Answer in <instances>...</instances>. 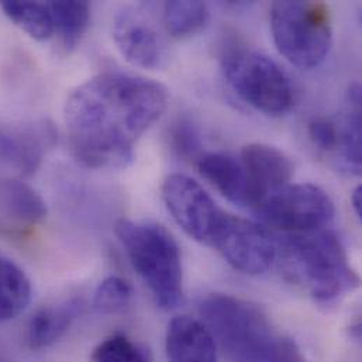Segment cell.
I'll use <instances>...</instances> for the list:
<instances>
[{
	"instance_id": "cell-16",
	"label": "cell",
	"mask_w": 362,
	"mask_h": 362,
	"mask_svg": "<svg viewBox=\"0 0 362 362\" xmlns=\"http://www.w3.org/2000/svg\"><path fill=\"white\" fill-rule=\"evenodd\" d=\"M31 298L33 288L27 274L11 259L0 257V323L18 317Z\"/></svg>"
},
{
	"instance_id": "cell-7",
	"label": "cell",
	"mask_w": 362,
	"mask_h": 362,
	"mask_svg": "<svg viewBox=\"0 0 362 362\" xmlns=\"http://www.w3.org/2000/svg\"><path fill=\"white\" fill-rule=\"evenodd\" d=\"M254 211L267 226L286 234L327 228L336 213L330 196L313 183H286L268 193Z\"/></svg>"
},
{
	"instance_id": "cell-26",
	"label": "cell",
	"mask_w": 362,
	"mask_h": 362,
	"mask_svg": "<svg viewBox=\"0 0 362 362\" xmlns=\"http://www.w3.org/2000/svg\"><path fill=\"white\" fill-rule=\"evenodd\" d=\"M351 202H353V209L357 214L358 218H361L362 216V185H358L354 190H353V196H351Z\"/></svg>"
},
{
	"instance_id": "cell-2",
	"label": "cell",
	"mask_w": 362,
	"mask_h": 362,
	"mask_svg": "<svg viewBox=\"0 0 362 362\" xmlns=\"http://www.w3.org/2000/svg\"><path fill=\"white\" fill-rule=\"evenodd\" d=\"M285 238L278 243L285 269L316 302L332 303L358 288L360 276L334 231L323 228Z\"/></svg>"
},
{
	"instance_id": "cell-17",
	"label": "cell",
	"mask_w": 362,
	"mask_h": 362,
	"mask_svg": "<svg viewBox=\"0 0 362 362\" xmlns=\"http://www.w3.org/2000/svg\"><path fill=\"white\" fill-rule=\"evenodd\" d=\"M0 204L10 218L23 224H37L47 217V204L41 194L20 180L1 181Z\"/></svg>"
},
{
	"instance_id": "cell-22",
	"label": "cell",
	"mask_w": 362,
	"mask_h": 362,
	"mask_svg": "<svg viewBox=\"0 0 362 362\" xmlns=\"http://www.w3.org/2000/svg\"><path fill=\"white\" fill-rule=\"evenodd\" d=\"M134 296L133 286L120 276H107L96 288L92 299L95 312L113 315L126 309Z\"/></svg>"
},
{
	"instance_id": "cell-8",
	"label": "cell",
	"mask_w": 362,
	"mask_h": 362,
	"mask_svg": "<svg viewBox=\"0 0 362 362\" xmlns=\"http://www.w3.org/2000/svg\"><path fill=\"white\" fill-rule=\"evenodd\" d=\"M209 245L235 269L245 275L265 274L279 257L278 241L261 224L221 213Z\"/></svg>"
},
{
	"instance_id": "cell-23",
	"label": "cell",
	"mask_w": 362,
	"mask_h": 362,
	"mask_svg": "<svg viewBox=\"0 0 362 362\" xmlns=\"http://www.w3.org/2000/svg\"><path fill=\"white\" fill-rule=\"evenodd\" d=\"M173 147L177 154L185 160H197L202 154V139L196 124L187 119H180L171 132Z\"/></svg>"
},
{
	"instance_id": "cell-21",
	"label": "cell",
	"mask_w": 362,
	"mask_h": 362,
	"mask_svg": "<svg viewBox=\"0 0 362 362\" xmlns=\"http://www.w3.org/2000/svg\"><path fill=\"white\" fill-rule=\"evenodd\" d=\"M92 362H153L150 353L123 333L100 341L92 353Z\"/></svg>"
},
{
	"instance_id": "cell-3",
	"label": "cell",
	"mask_w": 362,
	"mask_h": 362,
	"mask_svg": "<svg viewBox=\"0 0 362 362\" xmlns=\"http://www.w3.org/2000/svg\"><path fill=\"white\" fill-rule=\"evenodd\" d=\"M115 233L132 267L148 286L163 310H173L183 298V272L180 245L161 224L122 218Z\"/></svg>"
},
{
	"instance_id": "cell-10",
	"label": "cell",
	"mask_w": 362,
	"mask_h": 362,
	"mask_svg": "<svg viewBox=\"0 0 362 362\" xmlns=\"http://www.w3.org/2000/svg\"><path fill=\"white\" fill-rule=\"evenodd\" d=\"M241 167L247 180L245 207L254 210L275 189L289 183L293 167L289 158L275 147L251 143L241 150Z\"/></svg>"
},
{
	"instance_id": "cell-6",
	"label": "cell",
	"mask_w": 362,
	"mask_h": 362,
	"mask_svg": "<svg viewBox=\"0 0 362 362\" xmlns=\"http://www.w3.org/2000/svg\"><path fill=\"white\" fill-rule=\"evenodd\" d=\"M221 69L231 89L258 112L282 116L292 109V82L269 57L245 47H231L221 57Z\"/></svg>"
},
{
	"instance_id": "cell-24",
	"label": "cell",
	"mask_w": 362,
	"mask_h": 362,
	"mask_svg": "<svg viewBox=\"0 0 362 362\" xmlns=\"http://www.w3.org/2000/svg\"><path fill=\"white\" fill-rule=\"evenodd\" d=\"M312 143L325 153H333L339 148V126L329 117H313L308 126Z\"/></svg>"
},
{
	"instance_id": "cell-12",
	"label": "cell",
	"mask_w": 362,
	"mask_h": 362,
	"mask_svg": "<svg viewBox=\"0 0 362 362\" xmlns=\"http://www.w3.org/2000/svg\"><path fill=\"white\" fill-rule=\"evenodd\" d=\"M216 344L203 322L181 316L168 325L165 351L170 362H217Z\"/></svg>"
},
{
	"instance_id": "cell-15",
	"label": "cell",
	"mask_w": 362,
	"mask_h": 362,
	"mask_svg": "<svg viewBox=\"0 0 362 362\" xmlns=\"http://www.w3.org/2000/svg\"><path fill=\"white\" fill-rule=\"evenodd\" d=\"M361 85H350L339 124V154L346 171L356 175L361 171Z\"/></svg>"
},
{
	"instance_id": "cell-1",
	"label": "cell",
	"mask_w": 362,
	"mask_h": 362,
	"mask_svg": "<svg viewBox=\"0 0 362 362\" xmlns=\"http://www.w3.org/2000/svg\"><path fill=\"white\" fill-rule=\"evenodd\" d=\"M167 89L151 79L102 74L66 99L64 120L75 158L92 170L126 168L143 134L161 119Z\"/></svg>"
},
{
	"instance_id": "cell-9",
	"label": "cell",
	"mask_w": 362,
	"mask_h": 362,
	"mask_svg": "<svg viewBox=\"0 0 362 362\" xmlns=\"http://www.w3.org/2000/svg\"><path fill=\"white\" fill-rule=\"evenodd\" d=\"M163 197L182 230L193 240L209 244L223 213L210 194L192 178L174 174L163 185Z\"/></svg>"
},
{
	"instance_id": "cell-5",
	"label": "cell",
	"mask_w": 362,
	"mask_h": 362,
	"mask_svg": "<svg viewBox=\"0 0 362 362\" xmlns=\"http://www.w3.org/2000/svg\"><path fill=\"white\" fill-rule=\"evenodd\" d=\"M278 51L295 66L312 69L329 55L333 44L332 14L323 1H276L269 14Z\"/></svg>"
},
{
	"instance_id": "cell-11",
	"label": "cell",
	"mask_w": 362,
	"mask_h": 362,
	"mask_svg": "<svg viewBox=\"0 0 362 362\" xmlns=\"http://www.w3.org/2000/svg\"><path fill=\"white\" fill-rule=\"evenodd\" d=\"M113 40L124 59L139 68L156 69L163 62L164 49L157 31L133 8L115 16Z\"/></svg>"
},
{
	"instance_id": "cell-25",
	"label": "cell",
	"mask_w": 362,
	"mask_h": 362,
	"mask_svg": "<svg viewBox=\"0 0 362 362\" xmlns=\"http://www.w3.org/2000/svg\"><path fill=\"white\" fill-rule=\"evenodd\" d=\"M265 362H308L299 346L289 337L279 336Z\"/></svg>"
},
{
	"instance_id": "cell-13",
	"label": "cell",
	"mask_w": 362,
	"mask_h": 362,
	"mask_svg": "<svg viewBox=\"0 0 362 362\" xmlns=\"http://www.w3.org/2000/svg\"><path fill=\"white\" fill-rule=\"evenodd\" d=\"M82 298H71L37 310L27 325L25 340L31 350L40 351L52 347L86 310Z\"/></svg>"
},
{
	"instance_id": "cell-4",
	"label": "cell",
	"mask_w": 362,
	"mask_h": 362,
	"mask_svg": "<svg viewBox=\"0 0 362 362\" xmlns=\"http://www.w3.org/2000/svg\"><path fill=\"white\" fill-rule=\"evenodd\" d=\"M199 313L216 343L235 362H265L281 334L254 303L226 293H211Z\"/></svg>"
},
{
	"instance_id": "cell-19",
	"label": "cell",
	"mask_w": 362,
	"mask_h": 362,
	"mask_svg": "<svg viewBox=\"0 0 362 362\" xmlns=\"http://www.w3.org/2000/svg\"><path fill=\"white\" fill-rule=\"evenodd\" d=\"M0 7L11 23L37 41H47L55 33V24L48 3L14 0L3 1Z\"/></svg>"
},
{
	"instance_id": "cell-20",
	"label": "cell",
	"mask_w": 362,
	"mask_h": 362,
	"mask_svg": "<svg viewBox=\"0 0 362 362\" xmlns=\"http://www.w3.org/2000/svg\"><path fill=\"white\" fill-rule=\"evenodd\" d=\"M209 17V7L203 1H167L164 6L165 27L178 38L200 31Z\"/></svg>"
},
{
	"instance_id": "cell-18",
	"label": "cell",
	"mask_w": 362,
	"mask_h": 362,
	"mask_svg": "<svg viewBox=\"0 0 362 362\" xmlns=\"http://www.w3.org/2000/svg\"><path fill=\"white\" fill-rule=\"evenodd\" d=\"M55 31L59 34L64 48L76 49L90 23V6L88 1H49L48 3Z\"/></svg>"
},
{
	"instance_id": "cell-14",
	"label": "cell",
	"mask_w": 362,
	"mask_h": 362,
	"mask_svg": "<svg viewBox=\"0 0 362 362\" xmlns=\"http://www.w3.org/2000/svg\"><path fill=\"white\" fill-rule=\"evenodd\" d=\"M200 175L210 182L227 200L245 206L247 180L241 163L224 153L202 154L196 160Z\"/></svg>"
}]
</instances>
